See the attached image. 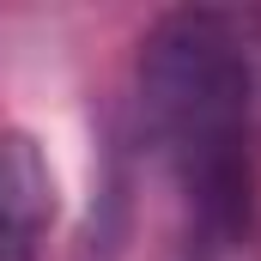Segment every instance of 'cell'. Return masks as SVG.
I'll return each mask as SVG.
<instances>
[{"label": "cell", "instance_id": "cell-1", "mask_svg": "<svg viewBox=\"0 0 261 261\" xmlns=\"http://www.w3.org/2000/svg\"><path fill=\"white\" fill-rule=\"evenodd\" d=\"M140 103L189 237L231 255L255 231V79L225 12H170L140 55Z\"/></svg>", "mask_w": 261, "mask_h": 261}, {"label": "cell", "instance_id": "cell-2", "mask_svg": "<svg viewBox=\"0 0 261 261\" xmlns=\"http://www.w3.org/2000/svg\"><path fill=\"white\" fill-rule=\"evenodd\" d=\"M55 225V176L31 134H0V261H37Z\"/></svg>", "mask_w": 261, "mask_h": 261}]
</instances>
